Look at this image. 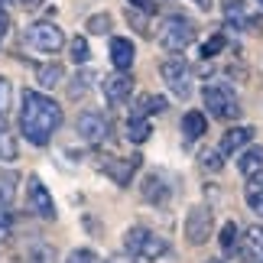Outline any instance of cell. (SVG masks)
<instances>
[{"label":"cell","mask_w":263,"mask_h":263,"mask_svg":"<svg viewBox=\"0 0 263 263\" xmlns=\"http://www.w3.org/2000/svg\"><path fill=\"white\" fill-rule=\"evenodd\" d=\"M10 107H13V85H10V78L0 75V124H7Z\"/></svg>","instance_id":"obj_26"},{"label":"cell","mask_w":263,"mask_h":263,"mask_svg":"<svg viewBox=\"0 0 263 263\" xmlns=\"http://www.w3.org/2000/svg\"><path fill=\"white\" fill-rule=\"evenodd\" d=\"M205 130H208V120L201 110H189L185 117H182V134H185L189 140H198V137H205Z\"/></svg>","instance_id":"obj_18"},{"label":"cell","mask_w":263,"mask_h":263,"mask_svg":"<svg viewBox=\"0 0 263 263\" xmlns=\"http://www.w3.org/2000/svg\"><path fill=\"white\" fill-rule=\"evenodd\" d=\"M137 166H140V159H137V156H130V159H110V163L104 166V173L114 179L117 185H130V179H134Z\"/></svg>","instance_id":"obj_16"},{"label":"cell","mask_w":263,"mask_h":263,"mask_svg":"<svg viewBox=\"0 0 263 263\" xmlns=\"http://www.w3.org/2000/svg\"><path fill=\"white\" fill-rule=\"evenodd\" d=\"M244 195H247V205L263 218V169H260V173H254V176H247Z\"/></svg>","instance_id":"obj_17"},{"label":"cell","mask_w":263,"mask_h":263,"mask_svg":"<svg viewBox=\"0 0 263 263\" xmlns=\"http://www.w3.org/2000/svg\"><path fill=\"white\" fill-rule=\"evenodd\" d=\"M159 110H166V98L159 95H143L134 104V117H149V114H159Z\"/></svg>","instance_id":"obj_22"},{"label":"cell","mask_w":263,"mask_h":263,"mask_svg":"<svg viewBox=\"0 0 263 263\" xmlns=\"http://www.w3.org/2000/svg\"><path fill=\"white\" fill-rule=\"evenodd\" d=\"M26 46L36 49V52L52 55V52H59V49L65 46V33L55 23H49V20H36V23L26 26Z\"/></svg>","instance_id":"obj_5"},{"label":"cell","mask_w":263,"mask_h":263,"mask_svg":"<svg viewBox=\"0 0 263 263\" xmlns=\"http://www.w3.org/2000/svg\"><path fill=\"white\" fill-rule=\"evenodd\" d=\"M237 169H240L244 176L260 173V169H263V146H250V149H244V153H240V159H237Z\"/></svg>","instance_id":"obj_19"},{"label":"cell","mask_w":263,"mask_h":263,"mask_svg":"<svg viewBox=\"0 0 263 263\" xmlns=\"http://www.w3.org/2000/svg\"><path fill=\"white\" fill-rule=\"evenodd\" d=\"M62 124V107L43 91H26L23 110H20V130L33 146H46Z\"/></svg>","instance_id":"obj_1"},{"label":"cell","mask_w":263,"mask_h":263,"mask_svg":"<svg viewBox=\"0 0 263 263\" xmlns=\"http://www.w3.org/2000/svg\"><path fill=\"white\" fill-rule=\"evenodd\" d=\"M20 156V146H16V140L13 134L0 124V163H13V159Z\"/></svg>","instance_id":"obj_24"},{"label":"cell","mask_w":263,"mask_h":263,"mask_svg":"<svg viewBox=\"0 0 263 263\" xmlns=\"http://www.w3.org/2000/svg\"><path fill=\"white\" fill-rule=\"evenodd\" d=\"M195 4H198L201 10H211V0H195Z\"/></svg>","instance_id":"obj_38"},{"label":"cell","mask_w":263,"mask_h":263,"mask_svg":"<svg viewBox=\"0 0 263 263\" xmlns=\"http://www.w3.org/2000/svg\"><path fill=\"white\" fill-rule=\"evenodd\" d=\"M208 263H218V260H208Z\"/></svg>","instance_id":"obj_39"},{"label":"cell","mask_w":263,"mask_h":263,"mask_svg":"<svg viewBox=\"0 0 263 263\" xmlns=\"http://www.w3.org/2000/svg\"><path fill=\"white\" fill-rule=\"evenodd\" d=\"M250 140H254V130L250 127H231L224 137H221V156H231V153H237V149H244Z\"/></svg>","instance_id":"obj_14"},{"label":"cell","mask_w":263,"mask_h":263,"mask_svg":"<svg viewBox=\"0 0 263 263\" xmlns=\"http://www.w3.org/2000/svg\"><path fill=\"white\" fill-rule=\"evenodd\" d=\"M75 130L85 143H101V140H107V134H110V120L101 114V110H85V114H78Z\"/></svg>","instance_id":"obj_9"},{"label":"cell","mask_w":263,"mask_h":263,"mask_svg":"<svg viewBox=\"0 0 263 263\" xmlns=\"http://www.w3.org/2000/svg\"><path fill=\"white\" fill-rule=\"evenodd\" d=\"M130 91H134V82H130V75L127 72H117V75H110L104 78V98H107V104H124V101L130 98Z\"/></svg>","instance_id":"obj_10"},{"label":"cell","mask_w":263,"mask_h":263,"mask_svg":"<svg viewBox=\"0 0 263 263\" xmlns=\"http://www.w3.org/2000/svg\"><path fill=\"white\" fill-rule=\"evenodd\" d=\"M224 16L234 29H260V20L250 16L247 4H240V0H224Z\"/></svg>","instance_id":"obj_12"},{"label":"cell","mask_w":263,"mask_h":263,"mask_svg":"<svg viewBox=\"0 0 263 263\" xmlns=\"http://www.w3.org/2000/svg\"><path fill=\"white\" fill-rule=\"evenodd\" d=\"M110 263H137V260H134V257H127V254H120V257H114Z\"/></svg>","instance_id":"obj_37"},{"label":"cell","mask_w":263,"mask_h":263,"mask_svg":"<svg viewBox=\"0 0 263 263\" xmlns=\"http://www.w3.org/2000/svg\"><path fill=\"white\" fill-rule=\"evenodd\" d=\"M192 39H195V26L182 16H169L159 26V46L169 49V52H182L185 46H192Z\"/></svg>","instance_id":"obj_6"},{"label":"cell","mask_w":263,"mask_h":263,"mask_svg":"<svg viewBox=\"0 0 263 263\" xmlns=\"http://www.w3.org/2000/svg\"><path fill=\"white\" fill-rule=\"evenodd\" d=\"M260 4H263V0H260Z\"/></svg>","instance_id":"obj_40"},{"label":"cell","mask_w":263,"mask_h":263,"mask_svg":"<svg viewBox=\"0 0 263 263\" xmlns=\"http://www.w3.org/2000/svg\"><path fill=\"white\" fill-rule=\"evenodd\" d=\"M91 78H95L91 72H82V75L75 78V82H72V98H78V95H82V91H85V85H91Z\"/></svg>","instance_id":"obj_33"},{"label":"cell","mask_w":263,"mask_h":263,"mask_svg":"<svg viewBox=\"0 0 263 263\" xmlns=\"http://www.w3.org/2000/svg\"><path fill=\"white\" fill-rule=\"evenodd\" d=\"M137 10H143V13H156V0H130Z\"/></svg>","instance_id":"obj_35"},{"label":"cell","mask_w":263,"mask_h":263,"mask_svg":"<svg viewBox=\"0 0 263 263\" xmlns=\"http://www.w3.org/2000/svg\"><path fill=\"white\" fill-rule=\"evenodd\" d=\"M124 247H127V254H134L140 260H159L169 254V240H163L159 234H153L149 228H140V224L124 234Z\"/></svg>","instance_id":"obj_3"},{"label":"cell","mask_w":263,"mask_h":263,"mask_svg":"<svg viewBox=\"0 0 263 263\" xmlns=\"http://www.w3.org/2000/svg\"><path fill=\"white\" fill-rule=\"evenodd\" d=\"M110 62H114L117 72H130V65H134V43L124 36H114L110 39Z\"/></svg>","instance_id":"obj_13"},{"label":"cell","mask_w":263,"mask_h":263,"mask_svg":"<svg viewBox=\"0 0 263 263\" xmlns=\"http://www.w3.org/2000/svg\"><path fill=\"white\" fill-rule=\"evenodd\" d=\"M107 29H110V16L98 13V16H91V20H88V33H95V36H104Z\"/></svg>","instance_id":"obj_31"},{"label":"cell","mask_w":263,"mask_h":263,"mask_svg":"<svg viewBox=\"0 0 263 263\" xmlns=\"http://www.w3.org/2000/svg\"><path fill=\"white\" fill-rule=\"evenodd\" d=\"M26 205H29V211H33L36 218H46V221H52V218H55L52 195H49L46 182H43V179H36V176H29V179H26Z\"/></svg>","instance_id":"obj_8"},{"label":"cell","mask_w":263,"mask_h":263,"mask_svg":"<svg viewBox=\"0 0 263 263\" xmlns=\"http://www.w3.org/2000/svg\"><path fill=\"white\" fill-rule=\"evenodd\" d=\"M149 134H153V127H149L146 117H130L127 120V137L134 140V143H146Z\"/></svg>","instance_id":"obj_23"},{"label":"cell","mask_w":263,"mask_h":263,"mask_svg":"<svg viewBox=\"0 0 263 263\" xmlns=\"http://www.w3.org/2000/svg\"><path fill=\"white\" fill-rule=\"evenodd\" d=\"M224 43H228V39L221 36V33H215V36H211L205 46H201V59H211V55H218L221 49H224Z\"/></svg>","instance_id":"obj_29"},{"label":"cell","mask_w":263,"mask_h":263,"mask_svg":"<svg viewBox=\"0 0 263 263\" xmlns=\"http://www.w3.org/2000/svg\"><path fill=\"white\" fill-rule=\"evenodd\" d=\"M65 263H104L101 260L95 250H88V247H82V250H72V254H68V260Z\"/></svg>","instance_id":"obj_30"},{"label":"cell","mask_w":263,"mask_h":263,"mask_svg":"<svg viewBox=\"0 0 263 263\" xmlns=\"http://www.w3.org/2000/svg\"><path fill=\"white\" fill-rule=\"evenodd\" d=\"M201 166H205L208 173H218V169L224 166V156H221V149H208V153H201Z\"/></svg>","instance_id":"obj_28"},{"label":"cell","mask_w":263,"mask_h":263,"mask_svg":"<svg viewBox=\"0 0 263 263\" xmlns=\"http://www.w3.org/2000/svg\"><path fill=\"white\" fill-rule=\"evenodd\" d=\"M201 101H205L208 114H215L218 120H237L240 117V101L234 95V88L224 82H211L201 88Z\"/></svg>","instance_id":"obj_2"},{"label":"cell","mask_w":263,"mask_h":263,"mask_svg":"<svg viewBox=\"0 0 263 263\" xmlns=\"http://www.w3.org/2000/svg\"><path fill=\"white\" fill-rule=\"evenodd\" d=\"M244 247L257 263H263V228H250L244 234Z\"/></svg>","instance_id":"obj_25"},{"label":"cell","mask_w":263,"mask_h":263,"mask_svg":"<svg viewBox=\"0 0 263 263\" xmlns=\"http://www.w3.org/2000/svg\"><path fill=\"white\" fill-rule=\"evenodd\" d=\"M234 240H237V224H234V221H228V224L221 228V247L234 250Z\"/></svg>","instance_id":"obj_32"},{"label":"cell","mask_w":263,"mask_h":263,"mask_svg":"<svg viewBox=\"0 0 263 263\" xmlns=\"http://www.w3.org/2000/svg\"><path fill=\"white\" fill-rule=\"evenodd\" d=\"M62 62H49V65H39L36 68V82L39 88H55L59 82H62Z\"/></svg>","instance_id":"obj_21"},{"label":"cell","mask_w":263,"mask_h":263,"mask_svg":"<svg viewBox=\"0 0 263 263\" xmlns=\"http://www.w3.org/2000/svg\"><path fill=\"white\" fill-rule=\"evenodd\" d=\"M7 29H10V13H7V7L0 4V39L7 36Z\"/></svg>","instance_id":"obj_36"},{"label":"cell","mask_w":263,"mask_h":263,"mask_svg":"<svg viewBox=\"0 0 263 263\" xmlns=\"http://www.w3.org/2000/svg\"><path fill=\"white\" fill-rule=\"evenodd\" d=\"M10 224H13V215H10V208H0V234H7Z\"/></svg>","instance_id":"obj_34"},{"label":"cell","mask_w":263,"mask_h":263,"mask_svg":"<svg viewBox=\"0 0 263 263\" xmlns=\"http://www.w3.org/2000/svg\"><path fill=\"white\" fill-rule=\"evenodd\" d=\"M20 263H55V247L46 240H29L20 250Z\"/></svg>","instance_id":"obj_15"},{"label":"cell","mask_w":263,"mask_h":263,"mask_svg":"<svg viewBox=\"0 0 263 263\" xmlns=\"http://www.w3.org/2000/svg\"><path fill=\"white\" fill-rule=\"evenodd\" d=\"M211 228H215V218H211V208L208 205H195L189 208V218H185V240L189 244H205L211 237Z\"/></svg>","instance_id":"obj_7"},{"label":"cell","mask_w":263,"mask_h":263,"mask_svg":"<svg viewBox=\"0 0 263 263\" xmlns=\"http://www.w3.org/2000/svg\"><path fill=\"white\" fill-rule=\"evenodd\" d=\"M16 182H20V176L13 169H0V208H10V201L16 195Z\"/></svg>","instance_id":"obj_20"},{"label":"cell","mask_w":263,"mask_h":263,"mask_svg":"<svg viewBox=\"0 0 263 263\" xmlns=\"http://www.w3.org/2000/svg\"><path fill=\"white\" fill-rule=\"evenodd\" d=\"M88 59H91V52H88V39H85V36H75V39H72V62L85 65Z\"/></svg>","instance_id":"obj_27"},{"label":"cell","mask_w":263,"mask_h":263,"mask_svg":"<svg viewBox=\"0 0 263 263\" xmlns=\"http://www.w3.org/2000/svg\"><path fill=\"white\" fill-rule=\"evenodd\" d=\"M169 195H173V189H169V182L163 173H149L143 179V198L149 201V205H166Z\"/></svg>","instance_id":"obj_11"},{"label":"cell","mask_w":263,"mask_h":263,"mask_svg":"<svg viewBox=\"0 0 263 263\" xmlns=\"http://www.w3.org/2000/svg\"><path fill=\"white\" fill-rule=\"evenodd\" d=\"M159 75H163L166 88L173 91V95H176L179 101L192 98V91H195V78H192V68H189L185 59H179V55L166 59V62L159 65Z\"/></svg>","instance_id":"obj_4"}]
</instances>
